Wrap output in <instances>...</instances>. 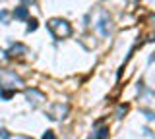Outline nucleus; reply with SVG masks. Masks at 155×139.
I'll use <instances>...</instances> for the list:
<instances>
[{"label":"nucleus","mask_w":155,"mask_h":139,"mask_svg":"<svg viewBox=\"0 0 155 139\" xmlns=\"http://www.w3.org/2000/svg\"><path fill=\"white\" fill-rule=\"evenodd\" d=\"M97 29L101 31L103 37H109V33H110V17H109L107 12L101 14V20H99V23H97Z\"/></svg>","instance_id":"nucleus-4"},{"label":"nucleus","mask_w":155,"mask_h":139,"mask_svg":"<svg viewBox=\"0 0 155 139\" xmlns=\"http://www.w3.org/2000/svg\"><path fill=\"white\" fill-rule=\"evenodd\" d=\"M107 137H109V129L107 128H99L91 133V139H107Z\"/></svg>","instance_id":"nucleus-7"},{"label":"nucleus","mask_w":155,"mask_h":139,"mask_svg":"<svg viewBox=\"0 0 155 139\" xmlns=\"http://www.w3.org/2000/svg\"><path fill=\"white\" fill-rule=\"evenodd\" d=\"M8 137H10V133L6 129H0V139H8Z\"/></svg>","instance_id":"nucleus-14"},{"label":"nucleus","mask_w":155,"mask_h":139,"mask_svg":"<svg viewBox=\"0 0 155 139\" xmlns=\"http://www.w3.org/2000/svg\"><path fill=\"white\" fill-rule=\"evenodd\" d=\"M6 60H8V54H6V52H4L2 49H0V66H2Z\"/></svg>","instance_id":"nucleus-12"},{"label":"nucleus","mask_w":155,"mask_h":139,"mask_svg":"<svg viewBox=\"0 0 155 139\" xmlns=\"http://www.w3.org/2000/svg\"><path fill=\"white\" fill-rule=\"evenodd\" d=\"M48 118L51 120H62L68 114V104H62V103H56L54 106H52L51 110H48Z\"/></svg>","instance_id":"nucleus-3"},{"label":"nucleus","mask_w":155,"mask_h":139,"mask_svg":"<svg viewBox=\"0 0 155 139\" xmlns=\"http://www.w3.org/2000/svg\"><path fill=\"white\" fill-rule=\"evenodd\" d=\"M43 139H56V135H54V133L51 131V129H48V131L45 133V135H43Z\"/></svg>","instance_id":"nucleus-13"},{"label":"nucleus","mask_w":155,"mask_h":139,"mask_svg":"<svg viewBox=\"0 0 155 139\" xmlns=\"http://www.w3.org/2000/svg\"><path fill=\"white\" fill-rule=\"evenodd\" d=\"M19 87H23V79L19 75H16V71H4V74H0V89L14 91Z\"/></svg>","instance_id":"nucleus-2"},{"label":"nucleus","mask_w":155,"mask_h":139,"mask_svg":"<svg viewBox=\"0 0 155 139\" xmlns=\"http://www.w3.org/2000/svg\"><path fill=\"white\" fill-rule=\"evenodd\" d=\"M126 110H128V104H120L118 110H116V118H122V114H126Z\"/></svg>","instance_id":"nucleus-9"},{"label":"nucleus","mask_w":155,"mask_h":139,"mask_svg":"<svg viewBox=\"0 0 155 139\" xmlns=\"http://www.w3.org/2000/svg\"><path fill=\"white\" fill-rule=\"evenodd\" d=\"M37 29V20H29V25H27V31H35Z\"/></svg>","instance_id":"nucleus-11"},{"label":"nucleus","mask_w":155,"mask_h":139,"mask_svg":"<svg viewBox=\"0 0 155 139\" xmlns=\"http://www.w3.org/2000/svg\"><path fill=\"white\" fill-rule=\"evenodd\" d=\"M48 31L52 33L54 39H66V37L72 35V25L66 20H60V17H52L48 21Z\"/></svg>","instance_id":"nucleus-1"},{"label":"nucleus","mask_w":155,"mask_h":139,"mask_svg":"<svg viewBox=\"0 0 155 139\" xmlns=\"http://www.w3.org/2000/svg\"><path fill=\"white\" fill-rule=\"evenodd\" d=\"M8 17H10V14H8L6 10L0 12V21H2V23H8Z\"/></svg>","instance_id":"nucleus-10"},{"label":"nucleus","mask_w":155,"mask_h":139,"mask_svg":"<svg viewBox=\"0 0 155 139\" xmlns=\"http://www.w3.org/2000/svg\"><path fill=\"white\" fill-rule=\"evenodd\" d=\"M25 97L29 99V103H31L33 106H37V104H41L43 100H45V93H41L39 89H27Z\"/></svg>","instance_id":"nucleus-5"},{"label":"nucleus","mask_w":155,"mask_h":139,"mask_svg":"<svg viewBox=\"0 0 155 139\" xmlns=\"http://www.w3.org/2000/svg\"><path fill=\"white\" fill-rule=\"evenodd\" d=\"M14 17H16V20H27V8L18 6L16 10H14Z\"/></svg>","instance_id":"nucleus-8"},{"label":"nucleus","mask_w":155,"mask_h":139,"mask_svg":"<svg viewBox=\"0 0 155 139\" xmlns=\"http://www.w3.org/2000/svg\"><path fill=\"white\" fill-rule=\"evenodd\" d=\"M29 54V49L25 45H21V43H16V45H12V49L8 50V56H12V58H21V56H25Z\"/></svg>","instance_id":"nucleus-6"}]
</instances>
